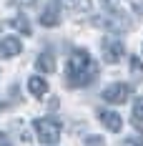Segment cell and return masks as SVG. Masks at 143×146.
Here are the masks:
<instances>
[{"label":"cell","instance_id":"1","mask_svg":"<svg viewBox=\"0 0 143 146\" xmlns=\"http://www.w3.org/2000/svg\"><path fill=\"white\" fill-rule=\"evenodd\" d=\"M98 78V63L90 58L86 48L73 50V56L68 58V68H65V86L71 88H83L90 86Z\"/></svg>","mask_w":143,"mask_h":146},{"label":"cell","instance_id":"2","mask_svg":"<svg viewBox=\"0 0 143 146\" xmlns=\"http://www.w3.org/2000/svg\"><path fill=\"white\" fill-rule=\"evenodd\" d=\"M33 129L38 133V141L45 146H55L60 141V131H63V126H60V121L53 116H43V118H35L33 121Z\"/></svg>","mask_w":143,"mask_h":146},{"label":"cell","instance_id":"3","mask_svg":"<svg viewBox=\"0 0 143 146\" xmlns=\"http://www.w3.org/2000/svg\"><path fill=\"white\" fill-rule=\"evenodd\" d=\"M100 50H103V60H105V63H113V66H115V63H121L123 53H126L123 43H121L118 38H113V35H105V38H103Z\"/></svg>","mask_w":143,"mask_h":146},{"label":"cell","instance_id":"4","mask_svg":"<svg viewBox=\"0 0 143 146\" xmlns=\"http://www.w3.org/2000/svg\"><path fill=\"white\" fill-rule=\"evenodd\" d=\"M103 98H105L108 103L121 106V103H126L130 98V86L128 83H111V86L103 88Z\"/></svg>","mask_w":143,"mask_h":146},{"label":"cell","instance_id":"5","mask_svg":"<svg viewBox=\"0 0 143 146\" xmlns=\"http://www.w3.org/2000/svg\"><path fill=\"white\" fill-rule=\"evenodd\" d=\"M98 118H100V123H103L108 131H113V133H118L121 129H123V118L118 116L115 111H111V108H100Z\"/></svg>","mask_w":143,"mask_h":146},{"label":"cell","instance_id":"6","mask_svg":"<svg viewBox=\"0 0 143 146\" xmlns=\"http://www.w3.org/2000/svg\"><path fill=\"white\" fill-rule=\"evenodd\" d=\"M20 50H23V45H20V40L13 38V35H8V38L0 40V58H15Z\"/></svg>","mask_w":143,"mask_h":146},{"label":"cell","instance_id":"7","mask_svg":"<svg viewBox=\"0 0 143 146\" xmlns=\"http://www.w3.org/2000/svg\"><path fill=\"white\" fill-rule=\"evenodd\" d=\"M40 23H43L45 28H55L58 23H60V5H58V0H55V3H50V5L43 10Z\"/></svg>","mask_w":143,"mask_h":146},{"label":"cell","instance_id":"8","mask_svg":"<svg viewBox=\"0 0 143 146\" xmlns=\"http://www.w3.org/2000/svg\"><path fill=\"white\" fill-rule=\"evenodd\" d=\"M103 5H105L108 15H113V18H121V15H128V10H130L128 0H103Z\"/></svg>","mask_w":143,"mask_h":146},{"label":"cell","instance_id":"9","mask_svg":"<svg viewBox=\"0 0 143 146\" xmlns=\"http://www.w3.org/2000/svg\"><path fill=\"white\" fill-rule=\"evenodd\" d=\"M28 91L33 93V98H43L45 93H48L45 78H40V76H30V78H28Z\"/></svg>","mask_w":143,"mask_h":146},{"label":"cell","instance_id":"10","mask_svg":"<svg viewBox=\"0 0 143 146\" xmlns=\"http://www.w3.org/2000/svg\"><path fill=\"white\" fill-rule=\"evenodd\" d=\"M35 68L40 73H53L55 71V56H53L50 50H43V53L38 56V60H35Z\"/></svg>","mask_w":143,"mask_h":146},{"label":"cell","instance_id":"11","mask_svg":"<svg viewBox=\"0 0 143 146\" xmlns=\"http://www.w3.org/2000/svg\"><path fill=\"white\" fill-rule=\"evenodd\" d=\"M130 123L136 129H143V96L133 101V111H130Z\"/></svg>","mask_w":143,"mask_h":146},{"label":"cell","instance_id":"12","mask_svg":"<svg viewBox=\"0 0 143 146\" xmlns=\"http://www.w3.org/2000/svg\"><path fill=\"white\" fill-rule=\"evenodd\" d=\"M130 73H133V78H136V81H143V63H141L138 56H133V58H130Z\"/></svg>","mask_w":143,"mask_h":146},{"label":"cell","instance_id":"13","mask_svg":"<svg viewBox=\"0 0 143 146\" xmlns=\"http://www.w3.org/2000/svg\"><path fill=\"white\" fill-rule=\"evenodd\" d=\"M10 25H13V28H18L20 33H23V35H30V23L25 20V18H23V15H20V18H15Z\"/></svg>","mask_w":143,"mask_h":146},{"label":"cell","instance_id":"14","mask_svg":"<svg viewBox=\"0 0 143 146\" xmlns=\"http://www.w3.org/2000/svg\"><path fill=\"white\" fill-rule=\"evenodd\" d=\"M123 146H143V139L141 136H130V139L123 141Z\"/></svg>","mask_w":143,"mask_h":146},{"label":"cell","instance_id":"15","mask_svg":"<svg viewBox=\"0 0 143 146\" xmlns=\"http://www.w3.org/2000/svg\"><path fill=\"white\" fill-rule=\"evenodd\" d=\"M83 146H105V141H103L100 136H90V139H88Z\"/></svg>","mask_w":143,"mask_h":146},{"label":"cell","instance_id":"16","mask_svg":"<svg viewBox=\"0 0 143 146\" xmlns=\"http://www.w3.org/2000/svg\"><path fill=\"white\" fill-rule=\"evenodd\" d=\"M0 146H13V144H10V139H8V133H5V131H0Z\"/></svg>","mask_w":143,"mask_h":146},{"label":"cell","instance_id":"17","mask_svg":"<svg viewBox=\"0 0 143 146\" xmlns=\"http://www.w3.org/2000/svg\"><path fill=\"white\" fill-rule=\"evenodd\" d=\"M15 3H18V5H30L33 0H15Z\"/></svg>","mask_w":143,"mask_h":146}]
</instances>
